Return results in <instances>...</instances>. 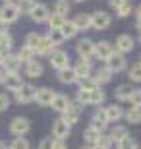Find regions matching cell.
<instances>
[{
	"label": "cell",
	"instance_id": "obj_7",
	"mask_svg": "<svg viewBox=\"0 0 141 149\" xmlns=\"http://www.w3.org/2000/svg\"><path fill=\"white\" fill-rule=\"evenodd\" d=\"M52 136H54L56 139H64L70 136V124L68 122H64L62 118H58V120L52 122Z\"/></svg>",
	"mask_w": 141,
	"mask_h": 149
},
{
	"label": "cell",
	"instance_id": "obj_11",
	"mask_svg": "<svg viewBox=\"0 0 141 149\" xmlns=\"http://www.w3.org/2000/svg\"><path fill=\"white\" fill-rule=\"evenodd\" d=\"M4 87L8 89V91H19L22 89V85H23V81H22V76H17V74H6V77H4Z\"/></svg>",
	"mask_w": 141,
	"mask_h": 149
},
{
	"label": "cell",
	"instance_id": "obj_33",
	"mask_svg": "<svg viewBox=\"0 0 141 149\" xmlns=\"http://www.w3.org/2000/svg\"><path fill=\"white\" fill-rule=\"evenodd\" d=\"M33 54H35V50L33 49H29V47H23L19 52H17V58L22 62H31L33 60Z\"/></svg>",
	"mask_w": 141,
	"mask_h": 149
},
{
	"label": "cell",
	"instance_id": "obj_13",
	"mask_svg": "<svg viewBox=\"0 0 141 149\" xmlns=\"http://www.w3.org/2000/svg\"><path fill=\"white\" fill-rule=\"evenodd\" d=\"M114 49H116V52H130L131 49H133V39L130 37V35H120L118 39H116V43H114Z\"/></svg>",
	"mask_w": 141,
	"mask_h": 149
},
{
	"label": "cell",
	"instance_id": "obj_60",
	"mask_svg": "<svg viewBox=\"0 0 141 149\" xmlns=\"http://www.w3.org/2000/svg\"><path fill=\"white\" fill-rule=\"evenodd\" d=\"M139 41H141V37H139Z\"/></svg>",
	"mask_w": 141,
	"mask_h": 149
},
{
	"label": "cell",
	"instance_id": "obj_1",
	"mask_svg": "<svg viewBox=\"0 0 141 149\" xmlns=\"http://www.w3.org/2000/svg\"><path fill=\"white\" fill-rule=\"evenodd\" d=\"M19 8H17V4H14V2H6L2 8H0V19H4L6 23H12L16 22L17 17H19Z\"/></svg>",
	"mask_w": 141,
	"mask_h": 149
},
{
	"label": "cell",
	"instance_id": "obj_37",
	"mask_svg": "<svg viewBox=\"0 0 141 149\" xmlns=\"http://www.w3.org/2000/svg\"><path fill=\"white\" fill-rule=\"evenodd\" d=\"M77 81H79V87H81V89H95V87H99L97 81H95L91 76H89V77H79Z\"/></svg>",
	"mask_w": 141,
	"mask_h": 149
},
{
	"label": "cell",
	"instance_id": "obj_4",
	"mask_svg": "<svg viewBox=\"0 0 141 149\" xmlns=\"http://www.w3.org/2000/svg\"><path fill=\"white\" fill-rule=\"evenodd\" d=\"M110 25V16L106 12H95L91 14V27L99 29V31H104V29H108Z\"/></svg>",
	"mask_w": 141,
	"mask_h": 149
},
{
	"label": "cell",
	"instance_id": "obj_22",
	"mask_svg": "<svg viewBox=\"0 0 141 149\" xmlns=\"http://www.w3.org/2000/svg\"><path fill=\"white\" fill-rule=\"evenodd\" d=\"M68 107H70V99H68L66 95H56L54 101H52V109L58 111V112H64Z\"/></svg>",
	"mask_w": 141,
	"mask_h": 149
},
{
	"label": "cell",
	"instance_id": "obj_55",
	"mask_svg": "<svg viewBox=\"0 0 141 149\" xmlns=\"http://www.w3.org/2000/svg\"><path fill=\"white\" fill-rule=\"evenodd\" d=\"M0 149H6V143H4V141H0Z\"/></svg>",
	"mask_w": 141,
	"mask_h": 149
},
{
	"label": "cell",
	"instance_id": "obj_5",
	"mask_svg": "<svg viewBox=\"0 0 141 149\" xmlns=\"http://www.w3.org/2000/svg\"><path fill=\"white\" fill-rule=\"evenodd\" d=\"M29 128H31V124H29L27 118H23V116H17V118H14L10 124V130L14 136H23V134L29 132Z\"/></svg>",
	"mask_w": 141,
	"mask_h": 149
},
{
	"label": "cell",
	"instance_id": "obj_15",
	"mask_svg": "<svg viewBox=\"0 0 141 149\" xmlns=\"http://www.w3.org/2000/svg\"><path fill=\"white\" fill-rule=\"evenodd\" d=\"M54 49H56V45L52 43L49 37H41V43H39V47H37L35 52H39L41 56H50L52 52H54Z\"/></svg>",
	"mask_w": 141,
	"mask_h": 149
},
{
	"label": "cell",
	"instance_id": "obj_10",
	"mask_svg": "<svg viewBox=\"0 0 141 149\" xmlns=\"http://www.w3.org/2000/svg\"><path fill=\"white\" fill-rule=\"evenodd\" d=\"M31 17H33V22H37V23L49 22L50 10H49V8H47L44 4H35V8L31 10Z\"/></svg>",
	"mask_w": 141,
	"mask_h": 149
},
{
	"label": "cell",
	"instance_id": "obj_31",
	"mask_svg": "<svg viewBox=\"0 0 141 149\" xmlns=\"http://www.w3.org/2000/svg\"><path fill=\"white\" fill-rule=\"evenodd\" d=\"M77 103L81 105H91V89H81L77 91Z\"/></svg>",
	"mask_w": 141,
	"mask_h": 149
},
{
	"label": "cell",
	"instance_id": "obj_48",
	"mask_svg": "<svg viewBox=\"0 0 141 149\" xmlns=\"http://www.w3.org/2000/svg\"><path fill=\"white\" fill-rule=\"evenodd\" d=\"M93 118H97V120H103V122H108L106 120V112H104V109H99L97 112H95V116Z\"/></svg>",
	"mask_w": 141,
	"mask_h": 149
},
{
	"label": "cell",
	"instance_id": "obj_16",
	"mask_svg": "<svg viewBox=\"0 0 141 149\" xmlns=\"http://www.w3.org/2000/svg\"><path fill=\"white\" fill-rule=\"evenodd\" d=\"M2 66L6 68V72H8V74H17V70H19V66H22V60H19L17 56L6 54L4 56V62H2Z\"/></svg>",
	"mask_w": 141,
	"mask_h": 149
},
{
	"label": "cell",
	"instance_id": "obj_39",
	"mask_svg": "<svg viewBox=\"0 0 141 149\" xmlns=\"http://www.w3.org/2000/svg\"><path fill=\"white\" fill-rule=\"evenodd\" d=\"M49 39H50L54 45H60V43H64V41H66V37L62 35V31H60V29H50Z\"/></svg>",
	"mask_w": 141,
	"mask_h": 149
},
{
	"label": "cell",
	"instance_id": "obj_58",
	"mask_svg": "<svg viewBox=\"0 0 141 149\" xmlns=\"http://www.w3.org/2000/svg\"><path fill=\"white\" fill-rule=\"evenodd\" d=\"M6 2H12V0H4V4H6Z\"/></svg>",
	"mask_w": 141,
	"mask_h": 149
},
{
	"label": "cell",
	"instance_id": "obj_50",
	"mask_svg": "<svg viewBox=\"0 0 141 149\" xmlns=\"http://www.w3.org/2000/svg\"><path fill=\"white\" fill-rule=\"evenodd\" d=\"M126 0H108V4L112 6V8H118V6H122Z\"/></svg>",
	"mask_w": 141,
	"mask_h": 149
},
{
	"label": "cell",
	"instance_id": "obj_28",
	"mask_svg": "<svg viewBox=\"0 0 141 149\" xmlns=\"http://www.w3.org/2000/svg\"><path fill=\"white\" fill-rule=\"evenodd\" d=\"M64 23H66V17L64 16H60V14H50V17H49L50 29H60Z\"/></svg>",
	"mask_w": 141,
	"mask_h": 149
},
{
	"label": "cell",
	"instance_id": "obj_18",
	"mask_svg": "<svg viewBox=\"0 0 141 149\" xmlns=\"http://www.w3.org/2000/svg\"><path fill=\"white\" fill-rule=\"evenodd\" d=\"M25 74L29 77H41L43 76V64L37 60H31L27 62V66H25Z\"/></svg>",
	"mask_w": 141,
	"mask_h": 149
},
{
	"label": "cell",
	"instance_id": "obj_53",
	"mask_svg": "<svg viewBox=\"0 0 141 149\" xmlns=\"http://www.w3.org/2000/svg\"><path fill=\"white\" fill-rule=\"evenodd\" d=\"M135 12H137V19H141V6H137V10H135Z\"/></svg>",
	"mask_w": 141,
	"mask_h": 149
},
{
	"label": "cell",
	"instance_id": "obj_26",
	"mask_svg": "<svg viewBox=\"0 0 141 149\" xmlns=\"http://www.w3.org/2000/svg\"><path fill=\"white\" fill-rule=\"evenodd\" d=\"M126 120L130 122V124H139V122H141V109H137V107H130L128 112H126Z\"/></svg>",
	"mask_w": 141,
	"mask_h": 149
},
{
	"label": "cell",
	"instance_id": "obj_59",
	"mask_svg": "<svg viewBox=\"0 0 141 149\" xmlns=\"http://www.w3.org/2000/svg\"><path fill=\"white\" fill-rule=\"evenodd\" d=\"M85 149H91V147H85Z\"/></svg>",
	"mask_w": 141,
	"mask_h": 149
},
{
	"label": "cell",
	"instance_id": "obj_20",
	"mask_svg": "<svg viewBox=\"0 0 141 149\" xmlns=\"http://www.w3.org/2000/svg\"><path fill=\"white\" fill-rule=\"evenodd\" d=\"M131 93H133V87H131L130 83H122V85H118V89H116V99L118 101H130Z\"/></svg>",
	"mask_w": 141,
	"mask_h": 149
},
{
	"label": "cell",
	"instance_id": "obj_38",
	"mask_svg": "<svg viewBox=\"0 0 141 149\" xmlns=\"http://www.w3.org/2000/svg\"><path fill=\"white\" fill-rule=\"evenodd\" d=\"M104 101V93L101 91L99 87H95V89H91V105H101Z\"/></svg>",
	"mask_w": 141,
	"mask_h": 149
},
{
	"label": "cell",
	"instance_id": "obj_24",
	"mask_svg": "<svg viewBox=\"0 0 141 149\" xmlns=\"http://www.w3.org/2000/svg\"><path fill=\"white\" fill-rule=\"evenodd\" d=\"M12 45H14V37H12L10 33H8V31H6V33H0V52H2V54H8V50L12 49Z\"/></svg>",
	"mask_w": 141,
	"mask_h": 149
},
{
	"label": "cell",
	"instance_id": "obj_32",
	"mask_svg": "<svg viewBox=\"0 0 141 149\" xmlns=\"http://www.w3.org/2000/svg\"><path fill=\"white\" fill-rule=\"evenodd\" d=\"M35 4H37L35 0H19V2H17V8H19L22 14H31V10L35 8Z\"/></svg>",
	"mask_w": 141,
	"mask_h": 149
},
{
	"label": "cell",
	"instance_id": "obj_34",
	"mask_svg": "<svg viewBox=\"0 0 141 149\" xmlns=\"http://www.w3.org/2000/svg\"><path fill=\"white\" fill-rule=\"evenodd\" d=\"M39 43H41V35H37V33H29L27 39H25V47H29L33 50H37Z\"/></svg>",
	"mask_w": 141,
	"mask_h": 149
},
{
	"label": "cell",
	"instance_id": "obj_35",
	"mask_svg": "<svg viewBox=\"0 0 141 149\" xmlns=\"http://www.w3.org/2000/svg\"><path fill=\"white\" fill-rule=\"evenodd\" d=\"M118 149H137V145H135V141H133V138L124 136V138L118 141Z\"/></svg>",
	"mask_w": 141,
	"mask_h": 149
},
{
	"label": "cell",
	"instance_id": "obj_36",
	"mask_svg": "<svg viewBox=\"0 0 141 149\" xmlns=\"http://www.w3.org/2000/svg\"><path fill=\"white\" fill-rule=\"evenodd\" d=\"M70 12V4L66 2V0H58L56 2V6H54V14H60V16H64L66 17V14Z\"/></svg>",
	"mask_w": 141,
	"mask_h": 149
},
{
	"label": "cell",
	"instance_id": "obj_44",
	"mask_svg": "<svg viewBox=\"0 0 141 149\" xmlns=\"http://www.w3.org/2000/svg\"><path fill=\"white\" fill-rule=\"evenodd\" d=\"M130 103L137 109H141V89H133V93L130 97Z\"/></svg>",
	"mask_w": 141,
	"mask_h": 149
},
{
	"label": "cell",
	"instance_id": "obj_17",
	"mask_svg": "<svg viewBox=\"0 0 141 149\" xmlns=\"http://www.w3.org/2000/svg\"><path fill=\"white\" fill-rule=\"evenodd\" d=\"M58 79L62 83H76L77 81V74L74 68H62V70H58Z\"/></svg>",
	"mask_w": 141,
	"mask_h": 149
},
{
	"label": "cell",
	"instance_id": "obj_6",
	"mask_svg": "<svg viewBox=\"0 0 141 149\" xmlns=\"http://www.w3.org/2000/svg\"><path fill=\"white\" fill-rule=\"evenodd\" d=\"M54 97H56V93L52 91V89H49V87H41V89H37L35 101H37L39 105H43V107H49V105H52Z\"/></svg>",
	"mask_w": 141,
	"mask_h": 149
},
{
	"label": "cell",
	"instance_id": "obj_52",
	"mask_svg": "<svg viewBox=\"0 0 141 149\" xmlns=\"http://www.w3.org/2000/svg\"><path fill=\"white\" fill-rule=\"evenodd\" d=\"M6 74H8V72H6V68H4V66H0V83L4 81V77H6Z\"/></svg>",
	"mask_w": 141,
	"mask_h": 149
},
{
	"label": "cell",
	"instance_id": "obj_49",
	"mask_svg": "<svg viewBox=\"0 0 141 149\" xmlns=\"http://www.w3.org/2000/svg\"><path fill=\"white\" fill-rule=\"evenodd\" d=\"M52 149H66V141H64V139H56L54 138V145H52Z\"/></svg>",
	"mask_w": 141,
	"mask_h": 149
},
{
	"label": "cell",
	"instance_id": "obj_42",
	"mask_svg": "<svg viewBox=\"0 0 141 149\" xmlns=\"http://www.w3.org/2000/svg\"><path fill=\"white\" fill-rule=\"evenodd\" d=\"M10 149H29V143H27V139L25 138H16L14 141H12V145H10Z\"/></svg>",
	"mask_w": 141,
	"mask_h": 149
},
{
	"label": "cell",
	"instance_id": "obj_54",
	"mask_svg": "<svg viewBox=\"0 0 141 149\" xmlns=\"http://www.w3.org/2000/svg\"><path fill=\"white\" fill-rule=\"evenodd\" d=\"M2 62H4V54L0 52V66H2Z\"/></svg>",
	"mask_w": 141,
	"mask_h": 149
},
{
	"label": "cell",
	"instance_id": "obj_21",
	"mask_svg": "<svg viewBox=\"0 0 141 149\" xmlns=\"http://www.w3.org/2000/svg\"><path fill=\"white\" fill-rule=\"evenodd\" d=\"M74 70H76V74H77V79H79V77H89L91 76V64H89V60H85V58L77 62V66L74 68Z\"/></svg>",
	"mask_w": 141,
	"mask_h": 149
},
{
	"label": "cell",
	"instance_id": "obj_47",
	"mask_svg": "<svg viewBox=\"0 0 141 149\" xmlns=\"http://www.w3.org/2000/svg\"><path fill=\"white\" fill-rule=\"evenodd\" d=\"M52 145H54V138H44L39 145V149H52Z\"/></svg>",
	"mask_w": 141,
	"mask_h": 149
},
{
	"label": "cell",
	"instance_id": "obj_51",
	"mask_svg": "<svg viewBox=\"0 0 141 149\" xmlns=\"http://www.w3.org/2000/svg\"><path fill=\"white\" fill-rule=\"evenodd\" d=\"M6 31H8V23L4 19H0V33H6Z\"/></svg>",
	"mask_w": 141,
	"mask_h": 149
},
{
	"label": "cell",
	"instance_id": "obj_29",
	"mask_svg": "<svg viewBox=\"0 0 141 149\" xmlns=\"http://www.w3.org/2000/svg\"><path fill=\"white\" fill-rule=\"evenodd\" d=\"M99 136H101V132H97L95 128H87V130H85V134H83V138H85V141H87L89 145H93V147H95V143H97Z\"/></svg>",
	"mask_w": 141,
	"mask_h": 149
},
{
	"label": "cell",
	"instance_id": "obj_9",
	"mask_svg": "<svg viewBox=\"0 0 141 149\" xmlns=\"http://www.w3.org/2000/svg\"><path fill=\"white\" fill-rule=\"evenodd\" d=\"M68 52H64V50H54L52 54H50V64H52V68H56V70H62V68H68Z\"/></svg>",
	"mask_w": 141,
	"mask_h": 149
},
{
	"label": "cell",
	"instance_id": "obj_23",
	"mask_svg": "<svg viewBox=\"0 0 141 149\" xmlns=\"http://www.w3.org/2000/svg\"><path fill=\"white\" fill-rule=\"evenodd\" d=\"M110 77H112V72L108 70V66L106 68H101V70H97V74H95V81H97V85H103V83H108Z\"/></svg>",
	"mask_w": 141,
	"mask_h": 149
},
{
	"label": "cell",
	"instance_id": "obj_41",
	"mask_svg": "<svg viewBox=\"0 0 141 149\" xmlns=\"http://www.w3.org/2000/svg\"><path fill=\"white\" fill-rule=\"evenodd\" d=\"M124 136H128L124 126H116L112 132H110V138H112V141H120V139L124 138Z\"/></svg>",
	"mask_w": 141,
	"mask_h": 149
},
{
	"label": "cell",
	"instance_id": "obj_8",
	"mask_svg": "<svg viewBox=\"0 0 141 149\" xmlns=\"http://www.w3.org/2000/svg\"><path fill=\"white\" fill-rule=\"evenodd\" d=\"M106 64H108V70L110 72H122L126 68V58L122 52H112V56H110L108 60H106Z\"/></svg>",
	"mask_w": 141,
	"mask_h": 149
},
{
	"label": "cell",
	"instance_id": "obj_12",
	"mask_svg": "<svg viewBox=\"0 0 141 149\" xmlns=\"http://www.w3.org/2000/svg\"><path fill=\"white\" fill-rule=\"evenodd\" d=\"M77 54L81 56V58H89V56L95 54V45H93V41H89V39H81L79 43H77Z\"/></svg>",
	"mask_w": 141,
	"mask_h": 149
},
{
	"label": "cell",
	"instance_id": "obj_40",
	"mask_svg": "<svg viewBox=\"0 0 141 149\" xmlns=\"http://www.w3.org/2000/svg\"><path fill=\"white\" fill-rule=\"evenodd\" d=\"M130 79L131 81H141V62H137L130 68Z\"/></svg>",
	"mask_w": 141,
	"mask_h": 149
},
{
	"label": "cell",
	"instance_id": "obj_43",
	"mask_svg": "<svg viewBox=\"0 0 141 149\" xmlns=\"http://www.w3.org/2000/svg\"><path fill=\"white\" fill-rule=\"evenodd\" d=\"M116 12H118V16H120V17L130 16V14H131V4L128 2V0H126V2H124L122 6H118V8H116Z\"/></svg>",
	"mask_w": 141,
	"mask_h": 149
},
{
	"label": "cell",
	"instance_id": "obj_27",
	"mask_svg": "<svg viewBox=\"0 0 141 149\" xmlns=\"http://www.w3.org/2000/svg\"><path fill=\"white\" fill-rule=\"evenodd\" d=\"M60 31H62V35H64L66 39H72L74 35L77 33V31H79V29L76 27V23H74V22H66L64 25L60 27Z\"/></svg>",
	"mask_w": 141,
	"mask_h": 149
},
{
	"label": "cell",
	"instance_id": "obj_3",
	"mask_svg": "<svg viewBox=\"0 0 141 149\" xmlns=\"http://www.w3.org/2000/svg\"><path fill=\"white\" fill-rule=\"evenodd\" d=\"M81 111H83V105H81V103H76V105H72V103H70V107L62 112V120L68 122V124L72 126V124H76V122L79 120Z\"/></svg>",
	"mask_w": 141,
	"mask_h": 149
},
{
	"label": "cell",
	"instance_id": "obj_46",
	"mask_svg": "<svg viewBox=\"0 0 141 149\" xmlns=\"http://www.w3.org/2000/svg\"><path fill=\"white\" fill-rule=\"evenodd\" d=\"M91 128H95L97 132H103L104 128H106V122H103V120H97V118H93V122H91Z\"/></svg>",
	"mask_w": 141,
	"mask_h": 149
},
{
	"label": "cell",
	"instance_id": "obj_25",
	"mask_svg": "<svg viewBox=\"0 0 141 149\" xmlns=\"http://www.w3.org/2000/svg\"><path fill=\"white\" fill-rule=\"evenodd\" d=\"M76 27L81 31V29H89L91 27V14H77V17L74 19Z\"/></svg>",
	"mask_w": 141,
	"mask_h": 149
},
{
	"label": "cell",
	"instance_id": "obj_30",
	"mask_svg": "<svg viewBox=\"0 0 141 149\" xmlns=\"http://www.w3.org/2000/svg\"><path fill=\"white\" fill-rule=\"evenodd\" d=\"M112 143H114V141H112L110 136H103V134H101L99 139H97V143H95V149H110Z\"/></svg>",
	"mask_w": 141,
	"mask_h": 149
},
{
	"label": "cell",
	"instance_id": "obj_45",
	"mask_svg": "<svg viewBox=\"0 0 141 149\" xmlns=\"http://www.w3.org/2000/svg\"><path fill=\"white\" fill-rule=\"evenodd\" d=\"M10 109V97L6 93H0V111H8Z\"/></svg>",
	"mask_w": 141,
	"mask_h": 149
},
{
	"label": "cell",
	"instance_id": "obj_2",
	"mask_svg": "<svg viewBox=\"0 0 141 149\" xmlns=\"http://www.w3.org/2000/svg\"><path fill=\"white\" fill-rule=\"evenodd\" d=\"M35 95H37V89L29 85V83H23L22 89L16 91V101L17 103H23V105H27L31 101H35Z\"/></svg>",
	"mask_w": 141,
	"mask_h": 149
},
{
	"label": "cell",
	"instance_id": "obj_19",
	"mask_svg": "<svg viewBox=\"0 0 141 149\" xmlns=\"http://www.w3.org/2000/svg\"><path fill=\"white\" fill-rule=\"evenodd\" d=\"M104 112H106V120L108 122H116L122 118V109H120L118 105H108V107H104Z\"/></svg>",
	"mask_w": 141,
	"mask_h": 149
},
{
	"label": "cell",
	"instance_id": "obj_56",
	"mask_svg": "<svg viewBox=\"0 0 141 149\" xmlns=\"http://www.w3.org/2000/svg\"><path fill=\"white\" fill-rule=\"evenodd\" d=\"M137 29L141 31V19H137Z\"/></svg>",
	"mask_w": 141,
	"mask_h": 149
},
{
	"label": "cell",
	"instance_id": "obj_57",
	"mask_svg": "<svg viewBox=\"0 0 141 149\" xmlns=\"http://www.w3.org/2000/svg\"><path fill=\"white\" fill-rule=\"evenodd\" d=\"M76 2H85V0H76Z\"/></svg>",
	"mask_w": 141,
	"mask_h": 149
},
{
	"label": "cell",
	"instance_id": "obj_14",
	"mask_svg": "<svg viewBox=\"0 0 141 149\" xmlns=\"http://www.w3.org/2000/svg\"><path fill=\"white\" fill-rule=\"evenodd\" d=\"M114 49H112V45L106 43V41H101V43L95 45V54L101 58V60H108L110 56H112Z\"/></svg>",
	"mask_w": 141,
	"mask_h": 149
}]
</instances>
